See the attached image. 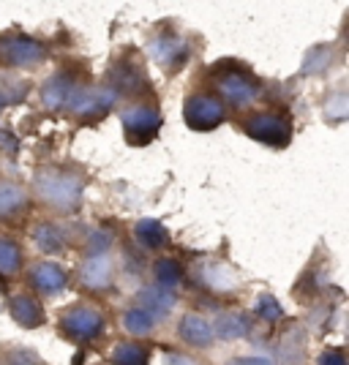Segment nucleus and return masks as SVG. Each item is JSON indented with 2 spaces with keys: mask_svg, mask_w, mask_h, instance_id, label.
Masks as SVG:
<instances>
[{
  "mask_svg": "<svg viewBox=\"0 0 349 365\" xmlns=\"http://www.w3.org/2000/svg\"><path fill=\"white\" fill-rule=\"evenodd\" d=\"M106 248H109V237L106 235H93V240H91V254L93 257H98V254H106Z\"/></svg>",
  "mask_w": 349,
  "mask_h": 365,
  "instance_id": "obj_27",
  "label": "nucleus"
},
{
  "mask_svg": "<svg viewBox=\"0 0 349 365\" xmlns=\"http://www.w3.org/2000/svg\"><path fill=\"white\" fill-rule=\"evenodd\" d=\"M11 314H14V319L22 324V327H36L39 322H41V308L39 303L28 297V294H19L11 300Z\"/></svg>",
  "mask_w": 349,
  "mask_h": 365,
  "instance_id": "obj_13",
  "label": "nucleus"
},
{
  "mask_svg": "<svg viewBox=\"0 0 349 365\" xmlns=\"http://www.w3.org/2000/svg\"><path fill=\"white\" fill-rule=\"evenodd\" d=\"M112 278V264H109V257L106 254H98V257H91L82 267V281L93 287V289H101L109 284Z\"/></svg>",
  "mask_w": 349,
  "mask_h": 365,
  "instance_id": "obj_11",
  "label": "nucleus"
},
{
  "mask_svg": "<svg viewBox=\"0 0 349 365\" xmlns=\"http://www.w3.org/2000/svg\"><path fill=\"white\" fill-rule=\"evenodd\" d=\"M0 148L3 150H9V153H14V148H16V142L9 134H0Z\"/></svg>",
  "mask_w": 349,
  "mask_h": 365,
  "instance_id": "obj_33",
  "label": "nucleus"
},
{
  "mask_svg": "<svg viewBox=\"0 0 349 365\" xmlns=\"http://www.w3.org/2000/svg\"><path fill=\"white\" fill-rule=\"evenodd\" d=\"M218 88H221V96H224L227 101H232V104H238V107H241V104H251V101L257 98V85L241 74L224 76Z\"/></svg>",
  "mask_w": 349,
  "mask_h": 365,
  "instance_id": "obj_8",
  "label": "nucleus"
},
{
  "mask_svg": "<svg viewBox=\"0 0 349 365\" xmlns=\"http://www.w3.org/2000/svg\"><path fill=\"white\" fill-rule=\"evenodd\" d=\"M211 330L218 338H224V341H235V338H241V335H246L251 330V322L246 319L243 314H224V317L216 319V324H213Z\"/></svg>",
  "mask_w": 349,
  "mask_h": 365,
  "instance_id": "obj_12",
  "label": "nucleus"
},
{
  "mask_svg": "<svg viewBox=\"0 0 349 365\" xmlns=\"http://www.w3.org/2000/svg\"><path fill=\"white\" fill-rule=\"evenodd\" d=\"M33 281L39 284V289L58 292V289H63V284H66V273H63L58 264L44 262V264H39V267L33 270Z\"/></svg>",
  "mask_w": 349,
  "mask_h": 365,
  "instance_id": "obj_14",
  "label": "nucleus"
},
{
  "mask_svg": "<svg viewBox=\"0 0 349 365\" xmlns=\"http://www.w3.org/2000/svg\"><path fill=\"white\" fill-rule=\"evenodd\" d=\"M181 338L186 341V344H191V346L208 349V346L213 344V330L202 317L188 314V317H183V322H181Z\"/></svg>",
  "mask_w": 349,
  "mask_h": 365,
  "instance_id": "obj_9",
  "label": "nucleus"
},
{
  "mask_svg": "<svg viewBox=\"0 0 349 365\" xmlns=\"http://www.w3.org/2000/svg\"><path fill=\"white\" fill-rule=\"evenodd\" d=\"M232 365H273L268 357H238L232 360Z\"/></svg>",
  "mask_w": 349,
  "mask_h": 365,
  "instance_id": "obj_31",
  "label": "nucleus"
},
{
  "mask_svg": "<svg viewBox=\"0 0 349 365\" xmlns=\"http://www.w3.org/2000/svg\"><path fill=\"white\" fill-rule=\"evenodd\" d=\"M181 46L183 44L178 41V38H172V36H169V38H158V41H153L151 52L158 63H169L175 55H178V49H181Z\"/></svg>",
  "mask_w": 349,
  "mask_h": 365,
  "instance_id": "obj_21",
  "label": "nucleus"
},
{
  "mask_svg": "<svg viewBox=\"0 0 349 365\" xmlns=\"http://www.w3.org/2000/svg\"><path fill=\"white\" fill-rule=\"evenodd\" d=\"M0 55L3 61L14 63V66H31L44 58V46L33 38H22V36H11L0 41Z\"/></svg>",
  "mask_w": 349,
  "mask_h": 365,
  "instance_id": "obj_6",
  "label": "nucleus"
},
{
  "mask_svg": "<svg viewBox=\"0 0 349 365\" xmlns=\"http://www.w3.org/2000/svg\"><path fill=\"white\" fill-rule=\"evenodd\" d=\"M257 314L262 317V319H268V322H278L281 317H284V311H281L278 300H275V297H270V294H262V297H259Z\"/></svg>",
  "mask_w": 349,
  "mask_h": 365,
  "instance_id": "obj_24",
  "label": "nucleus"
},
{
  "mask_svg": "<svg viewBox=\"0 0 349 365\" xmlns=\"http://www.w3.org/2000/svg\"><path fill=\"white\" fill-rule=\"evenodd\" d=\"M137 237L142 240V245H145V248H161V245L167 243V232H164V227H161L158 221H153V218L139 221V224H137Z\"/></svg>",
  "mask_w": 349,
  "mask_h": 365,
  "instance_id": "obj_17",
  "label": "nucleus"
},
{
  "mask_svg": "<svg viewBox=\"0 0 349 365\" xmlns=\"http://www.w3.org/2000/svg\"><path fill=\"white\" fill-rule=\"evenodd\" d=\"M19 267V248L9 240H0V273H14Z\"/></svg>",
  "mask_w": 349,
  "mask_h": 365,
  "instance_id": "obj_23",
  "label": "nucleus"
},
{
  "mask_svg": "<svg viewBox=\"0 0 349 365\" xmlns=\"http://www.w3.org/2000/svg\"><path fill=\"white\" fill-rule=\"evenodd\" d=\"M330 63V49L328 46H317V49H311L308 52V58H305V71H319L322 66H328Z\"/></svg>",
  "mask_w": 349,
  "mask_h": 365,
  "instance_id": "obj_26",
  "label": "nucleus"
},
{
  "mask_svg": "<svg viewBox=\"0 0 349 365\" xmlns=\"http://www.w3.org/2000/svg\"><path fill=\"white\" fill-rule=\"evenodd\" d=\"M246 134L257 139L262 145H273V148H284L289 142V123L278 115H257L246 123Z\"/></svg>",
  "mask_w": 349,
  "mask_h": 365,
  "instance_id": "obj_2",
  "label": "nucleus"
},
{
  "mask_svg": "<svg viewBox=\"0 0 349 365\" xmlns=\"http://www.w3.org/2000/svg\"><path fill=\"white\" fill-rule=\"evenodd\" d=\"M202 281L208 284V287H213V289H232L235 284H238V275L232 273L229 267H224V264H205L202 267Z\"/></svg>",
  "mask_w": 349,
  "mask_h": 365,
  "instance_id": "obj_15",
  "label": "nucleus"
},
{
  "mask_svg": "<svg viewBox=\"0 0 349 365\" xmlns=\"http://www.w3.org/2000/svg\"><path fill=\"white\" fill-rule=\"evenodd\" d=\"M69 85L63 82L61 76L58 79H52L49 85H44V91H41V98H44L46 107H61V104H66V98H69Z\"/></svg>",
  "mask_w": 349,
  "mask_h": 365,
  "instance_id": "obj_19",
  "label": "nucleus"
},
{
  "mask_svg": "<svg viewBox=\"0 0 349 365\" xmlns=\"http://www.w3.org/2000/svg\"><path fill=\"white\" fill-rule=\"evenodd\" d=\"M101 327H104V319L93 308H71L69 314H63V330L74 338H93Z\"/></svg>",
  "mask_w": 349,
  "mask_h": 365,
  "instance_id": "obj_7",
  "label": "nucleus"
},
{
  "mask_svg": "<svg viewBox=\"0 0 349 365\" xmlns=\"http://www.w3.org/2000/svg\"><path fill=\"white\" fill-rule=\"evenodd\" d=\"M123 324H126V330L134 335H145L153 330V319L142 311V308H134V311H128L126 317H123Z\"/></svg>",
  "mask_w": 349,
  "mask_h": 365,
  "instance_id": "obj_20",
  "label": "nucleus"
},
{
  "mask_svg": "<svg viewBox=\"0 0 349 365\" xmlns=\"http://www.w3.org/2000/svg\"><path fill=\"white\" fill-rule=\"evenodd\" d=\"M167 365H199V363L197 360H191V357H186V354H169Z\"/></svg>",
  "mask_w": 349,
  "mask_h": 365,
  "instance_id": "obj_32",
  "label": "nucleus"
},
{
  "mask_svg": "<svg viewBox=\"0 0 349 365\" xmlns=\"http://www.w3.org/2000/svg\"><path fill=\"white\" fill-rule=\"evenodd\" d=\"M115 101V93L106 91V88H91V91H74L69 93L66 104L71 112L82 115V118H96V115H104L106 109L112 107Z\"/></svg>",
  "mask_w": 349,
  "mask_h": 365,
  "instance_id": "obj_4",
  "label": "nucleus"
},
{
  "mask_svg": "<svg viewBox=\"0 0 349 365\" xmlns=\"http://www.w3.org/2000/svg\"><path fill=\"white\" fill-rule=\"evenodd\" d=\"M139 303H142V311L151 319H156V317L169 314V308L175 305V297L167 289H161V287H148V289L139 292Z\"/></svg>",
  "mask_w": 349,
  "mask_h": 365,
  "instance_id": "obj_10",
  "label": "nucleus"
},
{
  "mask_svg": "<svg viewBox=\"0 0 349 365\" xmlns=\"http://www.w3.org/2000/svg\"><path fill=\"white\" fill-rule=\"evenodd\" d=\"M319 365H347V360H344L341 351H328V354H322Z\"/></svg>",
  "mask_w": 349,
  "mask_h": 365,
  "instance_id": "obj_29",
  "label": "nucleus"
},
{
  "mask_svg": "<svg viewBox=\"0 0 349 365\" xmlns=\"http://www.w3.org/2000/svg\"><path fill=\"white\" fill-rule=\"evenodd\" d=\"M36 243L41 245L44 251H58V248L63 245V240L52 227H39L36 229Z\"/></svg>",
  "mask_w": 349,
  "mask_h": 365,
  "instance_id": "obj_25",
  "label": "nucleus"
},
{
  "mask_svg": "<svg viewBox=\"0 0 349 365\" xmlns=\"http://www.w3.org/2000/svg\"><path fill=\"white\" fill-rule=\"evenodd\" d=\"M11 365H39V360L28 351H16V354H11Z\"/></svg>",
  "mask_w": 349,
  "mask_h": 365,
  "instance_id": "obj_30",
  "label": "nucleus"
},
{
  "mask_svg": "<svg viewBox=\"0 0 349 365\" xmlns=\"http://www.w3.org/2000/svg\"><path fill=\"white\" fill-rule=\"evenodd\" d=\"M123 125H126V137L131 145H145L156 137L158 125H161V118L153 112V109L145 107H134V109H126L121 115Z\"/></svg>",
  "mask_w": 349,
  "mask_h": 365,
  "instance_id": "obj_3",
  "label": "nucleus"
},
{
  "mask_svg": "<svg viewBox=\"0 0 349 365\" xmlns=\"http://www.w3.org/2000/svg\"><path fill=\"white\" fill-rule=\"evenodd\" d=\"M344 112H347V101H344V96H335L333 101L328 104V115H330V118H344Z\"/></svg>",
  "mask_w": 349,
  "mask_h": 365,
  "instance_id": "obj_28",
  "label": "nucleus"
},
{
  "mask_svg": "<svg viewBox=\"0 0 349 365\" xmlns=\"http://www.w3.org/2000/svg\"><path fill=\"white\" fill-rule=\"evenodd\" d=\"M112 363L115 365H148V349L137 344V341H128L121 344L115 354H112Z\"/></svg>",
  "mask_w": 349,
  "mask_h": 365,
  "instance_id": "obj_16",
  "label": "nucleus"
},
{
  "mask_svg": "<svg viewBox=\"0 0 349 365\" xmlns=\"http://www.w3.org/2000/svg\"><path fill=\"white\" fill-rule=\"evenodd\" d=\"M39 194L63 210L76 207V202L82 197V182L71 175H41L39 178Z\"/></svg>",
  "mask_w": 349,
  "mask_h": 365,
  "instance_id": "obj_1",
  "label": "nucleus"
},
{
  "mask_svg": "<svg viewBox=\"0 0 349 365\" xmlns=\"http://www.w3.org/2000/svg\"><path fill=\"white\" fill-rule=\"evenodd\" d=\"M22 202H25L22 188H16V185H0V213H14Z\"/></svg>",
  "mask_w": 349,
  "mask_h": 365,
  "instance_id": "obj_22",
  "label": "nucleus"
},
{
  "mask_svg": "<svg viewBox=\"0 0 349 365\" xmlns=\"http://www.w3.org/2000/svg\"><path fill=\"white\" fill-rule=\"evenodd\" d=\"M156 275H158V287L161 289L181 284V267L175 264V259H158L156 262Z\"/></svg>",
  "mask_w": 349,
  "mask_h": 365,
  "instance_id": "obj_18",
  "label": "nucleus"
},
{
  "mask_svg": "<svg viewBox=\"0 0 349 365\" xmlns=\"http://www.w3.org/2000/svg\"><path fill=\"white\" fill-rule=\"evenodd\" d=\"M224 118V107L218 98H211V96H194L186 101V120L191 128H199V131H208L213 125H218Z\"/></svg>",
  "mask_w": 349,
  "mask_h": 365,
  "instance_id": "obj_5",
  "label": "nucleus"
}]
</instances>
